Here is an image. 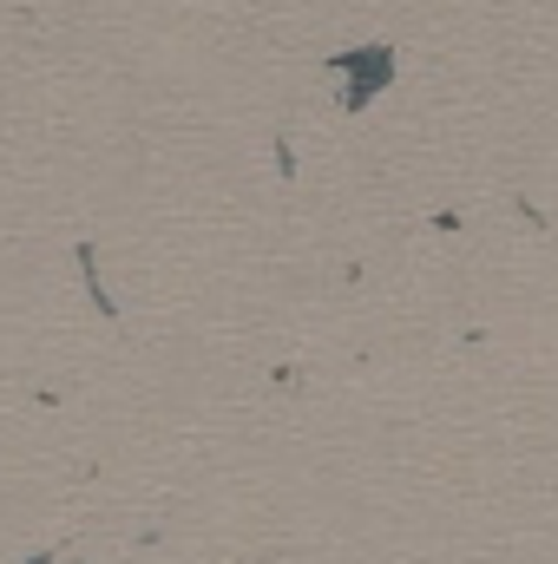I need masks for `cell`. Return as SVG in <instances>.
Here are the masks:
<instances>
[{"mask_svg":"<svg viewBox=\"0 0 558 564\" xmlns=\"http://www.w3.org/2000/svg\"><path fill=\"white\" fill-rule=\"evenodd\" d=\"M329 66L348 73V93H342L348 112L368 106V93H382V86L395 79V53H388V46H362V53H342V59H329Z\"/></svg>","mask_w":558,"mask_h":564,"instance_id":"6da1fadb","label":"cell"},{"mask_svg":"<svg viewBox=\"0 0 558 564\" xmlns=\"http://www.w3.org/2000/svg\"><path fill=\"white\" fill-rule=\"evenodd\" d=\"M26 564H60V552H33Z\"/></svg>","mask_w":558,"mask_h":564,"instance_id":"3957f363","label":"cell"},{"mask_svg":"<svg viewBox=\"0 0 558 564\" xmlns=\"http://www.w3.org/2000/svg\"><path fill=\"white\" fill-rule=\"evenodd\" d=\"M73 263H79V282H86V295H93V308H99L106 322H119V302H112V289L99 282V250H93V243H79V250H73Z\"/></svg>","mask_w":558,"mask_h":564,"instance_id":"7a4b0ae2","label":"cell"}]
</instances>
